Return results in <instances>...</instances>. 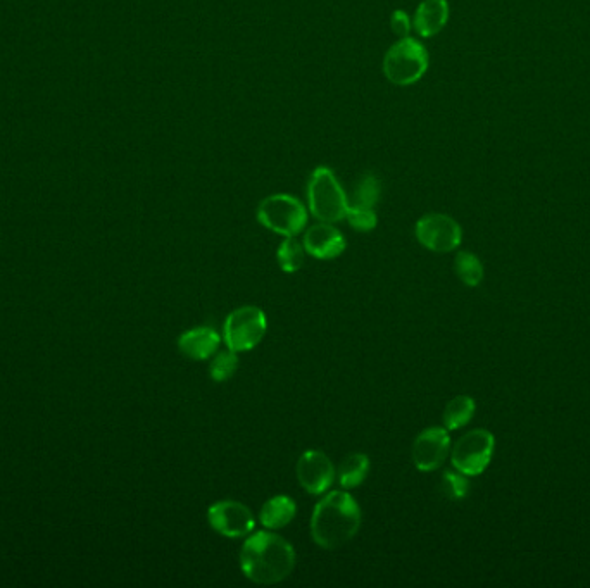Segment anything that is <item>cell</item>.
Returning <instances> with one entry per match:
<instances>
[{
  "mask_svg": "<svg viewBox=\"0 0 590 588\" xmlns=\"http://www.w3.org/2000/svg\"><path fill=\"white\" fill-rule=\"evenodd\" d=\"M294 547L277 533H251L240 551V570L247 580L258 585H275L294 571Z\"/></svg>",
  "mask_w": 590,
  "mask_h": 588,
  "instance_id": "6da1fadb",
  "label": "cell"
},
{
  "mask_svg": "<svg viewBox=\"0 0 590 588\" xmlns=\"http://www.w3.org/2000/svg\"><path fill=\"white\" fill-rule=\"evenodd\" d=\"M361 521L358 501L344 490H332L314 507L311 537L321 549L335 551L356 537Z\"/></svg>",
  "mask_w": 590,
  "mask_h": 588,
  "instance_id": "7a4b0ae2",
  "label": "cell"
},
{
  "mask_svg": "<svg viewBox=\"0 0 590 588\" xmlns=\"http://www.w3.org/2000/svg\"><path fill=\"white\" fill-rule=\"evenodd\" d=\"M428 64L427 47L420 40L399 38L383 56V75L392 85L409 87L425 76Z\"/></svg>",
  "mask_w": 590,
  "mask_h": 588,
  "instance_id": "3957f363",
  "label": "cell"
},
{
  "mask_svg": "<svg viewBox=\"0 0 590 588\" xmlns=\"http://www.w3.org/2000/svg\"><path fill=\"white\" fill-rule=\"evenodd\" d=\"M309 213L318 221L337 223L346 219L349 201L337 176L327 166L314 169L308 182Z\"/></svg>",
  "mask_w": 590,
  "mask_h": 588,
  "instance_id": "277c9868",
  "label": "cell"
},
{
  "mask_svg": "<svg viewBox=\"0 0 590 588\" xmlns=\"http://www.w3.org/2000/svg\"><path fill=\"white\" fill-rule=\"evenodd\" d=\"M256 218L270 232L297 237L308 225V209L289 194H275L259 202Z\"/></svg>",
  "mask_w": 590,
  "mask_h": 588,
  "instance_id": "5b68a950",
  "label": "cell"
},
{
  "mask_svg": "<svg viewBox=\"0 0 590 588\" xmlns=\"http://www.w3.org/2000/svg\"><path fill=\"white\" fill-rule=\"evenodd\" d=\"M268 332V320L263 309L242 306L228 314L223 325V340L230 351L247 352L256 349Z\"/></svg>",
  "mask_w": 590,
  "mask_h": 588,
  "instance_id": "8992f818",
  "label": "cell"
},
{
  "mask_svg": "<svg viewBox=\"0 0 590 588\" xmlns=\"http://www.w3.org/2000/svg\"><path fill=\"white\" fill-rule=\"evenodd\" d=\"M494 447L496 438L485 428H475L465 433L452 447L451 463L454 470L466 476L482 475L489 468Z\"/></svg>",
  "mask_w": 590,
  "mask_h": 588,
  "instance_id": "52a82bcc",
  "label": "cell"
},
{
  "mask_svg": "<svg viewBox=\"0 0 590 588\" xmlns=\"http://www.w3.org/2000/svg\"><path fill=\"white\" fill-rule=\"evenodd\" d=\"M415 235L425 249L437 254L456 251L463 240V230L458 221L440 213L425 214L418 219Z\"/></svg>",
  "mask_w": 590,
  "mask_h": 588,
  "instance_id": "ba28073f",
  "label": "cell"
},
{
  "mask_svg": "<svg viewBox=\"0 0 590 588\" xmlns=\"http://www.w3.org/2000/svg\"><path fill=\"white\" fill-rule=\"evenodd\" d=\"M208 523L221 537H249L256 520L251 509L237 501H218L208 509Z\"/></svg>",
  "mask_w": 590,
  "mask_h": 588,
  "instance_id": "9c48e42d",
  "label": "cell"
},
{
  "mask_svg": "<svg viewBox=\"0 0 590 588\" xmlns=\"http://www.w3.org/2000/svg\"><path fill=\"white\" fill-rule=\"evenodd\" d=\"M295 475L308 494L323 495L335 482L337 471L325 452L306 451L295 464Z\"/></svg>",
  "mask_w": 590,
  "mask_h": 588,
  "instance_id": "30bf717a",
  "label": "cell"
},
{
  "mask_svg": "<svg viewBox=\"0 0 590 588\" xmlns=\"http://www.w3.org/2000/svg\"><path fill=\"white\" fill-rule=\"evenodd\" d=\"M451 452V437L447 428L430 426L416 437L413 444V463L418 471L439 470Z\"/></svg>",
  "mask_w": 590,
  "mask_h": 588,
  "instance_id": "8fae6325",
  "label": "cell"
},
{
  "mask_svg": "<svg viewBox=\"0 0 590 588\" xmlns=\"http://www.w3.org/2000/svg\"><path fill=\"white\" fill-rule=\"evenodd\" d=\"M302 245L306 249V254L314 259L332 261L344 254L347 244L346 237L332 223L320 221L316 225L309 226L308 232L304 233Z\"/></svg>",
  "mask_w": 590,
  "mask_h": 588,
  "instance_id": "7c38bea8",
  "label": "cell"
},
{
  "mask_svg": "<svg viewBox=\"0 0 590 588\" xmlns=\"http://www.w3.org/2000/svg\"><path fill=\"white\" fill-rule=\"evenodd\" d=\"M220 333L209 326H197L178 338V351L192 361H206L220 349Z\"/></svg>",
  "mask_w": 590,
  "mask_h": 588,
  "instance_id": "4fadbf2b",
  "label": "cell"
},
{
  "mask_svg": "<svg viewBox=\"0 0 590 588\" xmlns=\"http://www.w3.org/2000/svg\"><path fill=\"white\" fill-rule=\"evenodd\" d=\"M449 21L447 0H423L413 16V30L421 38H432L446 28Z\"/></svg>",
  "mask_w": 590,
  "mask_h": 588,
  "instance_id": "5bb4252c",
  "label": "cell"
},
{
  "mask_svg": "<svg viewBox=\"0 0 590 588\" xmlns=\"http://www.w3.org/2000/svg\"><path fill=\"white\" fill-rule=\"evenodd\" d=\"M297 514V506L294 499L289 495H275L270 501H266L261 507L259 520L261 525L268 530H282L285 526L290 525Z\"/></svg>",
  "mask_w": 590,
  "mask_h": 588,
  "instance_id": "9a60e30c",
  "label": "cell"
},
{
  "mask_svg": "<svg viewBox=\"0 0 590 588\" xmlns=\"http://www.w3.org/2000/svg\"><path fill=\"white\" fill-rule=\"evenodd\" d=\"M368 475H370V457L363 452H354L340 463L337 480L340 487L352 490L363 485Z\"/></svg>",
  "mask_w": 590,
  "mask_h": 588,
  "instance_id": "2e32d148",
  "label": "cell"
},
{
  "mask_svg": "<svg viewBox=\"0 0 590 588\" xmlns=\"http://www.w3.org/2000/svg\"><path fill=\"white\" fill-rule=\"evenodd\" d=\"M475 411H477V404L471 399L470 395L454 397L452 401L447 402L444 414H442L444 428H447L449 432L463 428L473 420Z\"/></svg>",
  "mask_w": 590,
  "mask_h": 588,
  "instance_id": "e0dca14e",
  "label": "cell"
},
{
  "mask_svg": "<svg viewBox=\"0 0 590 588\" xmlns=\"http://www.w3.org/2000/svg\"><path fill=\"white\" fill-rule=\"evenodd\" d=\"M278 266L283 273L294 275L304 266L306 249L295 237H285L277 251Z\"/></svg>",
  "mask_w": 590,
  "mask_h": 588,
  "instance_id": "ac0fdd59",
  "label": "cell"
},
{
  "mask_svg": "<svg viewBox=\"0 0 590 588\" xmlns=\"http://www.w3.org/2000/svg\"><path fill=\"white\" fill-rule=\"evenodd\" d=\"M454 271L466 287H478L484 280V264L473 252H458L454 259Z\"/></svg>",
  "mask_w": 590,
  "mask_h": 588,
  "instance_id": "d6986e66",
  "label": "cell"
},
{
  "mask_svg": "<svg viewBox=\"0 0 590 588\" xmlns=\"http://www.w3.org/2000/svg\"><path fill=\"white\" fill-rule=\"evenodd\" d=\"M380 195H382V183H380V180L373 173H365V175H361L358 183H356L351 204L352 206L375 209L378 201H380Z\"/></svg>",
  "mask_w": 590,
  "mask_h": 588,
  "instance_id": "ffe728a7",
  "label": "cell"
},
{
  "mask_svg": "<svg viewBox=\"0 0 590 588\" xmlns=\"http://www.w3.org/2000/svg\"><path fill=\"white\" fill-rule=\"evenodd\" d=\"M237 370H239V356H237V352L230 351L228 347H226V351L216 352L211 357L209 376L214 382H228L237 373Z\"/></svg>",
  "mask_w": 590,
  "mask_h": 588,
  "instance_id": "44dd1931",
  "label": "cell"
},
{
  "mask_svg": "<svg viewBox=\"0 0 590 588\" xmlns=\"http://www.w3.org/2000/svg\"><path fill=\"white\" fill-rule=\"evenodd\" d=\"M440 492L449 501H463L470 492V480L458 470L446 471L440 480Z\"/></svg>",
  "mask_w": 590,
  "mask_h": 588,
  "instance_id": "7402d4cb",
  "label": "cell"
},
{
  "mask_svg": "<svg viewBox=\"0 0 590 588\" xmlns=\"http://www.w3.org/2000/svg\"><path fill=\"white\" fill-rule=\"evenodd\" d=\"M347 223L356 230V232L368 233L375 230L378 225V216L375 209L371 207H359L349 204L346 214Z\"/></svg>",
  "mask_w": 590,
  "mask_h": 588,
  "instance_id": "603a6c76",
  "label": "cell"
},
{
  "mask_svg": "<svg viewBox=\"0 0 590 588\" xmlns=\"http://www.w3.org/2000/svg\"><path fill=\"white\" fill-rule=\"evenodd\" d=\"M390 28L399 38L409 37V32L413 30V19L409 18L406 11L396 9L390 14Z\"/></svg>",
  "mask_w": 590,
  "mask_h": 588,
  "instance_id": "cb8c5ba5",
  "label": "cell"
}]
</instances>
